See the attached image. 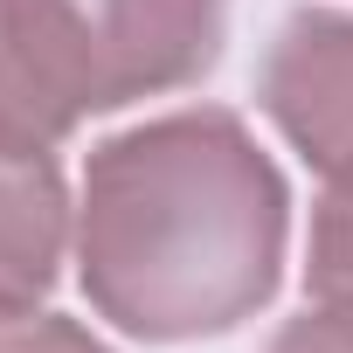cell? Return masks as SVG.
<instances>
[{"instance_id": "cell-1", "label": "cell", "mask_w": 353, "mask_h": 353, "mask_svg": "<svg viewBox=\"0 0 353 353\" xmlns=\"http://www.w3.org/2000/svg\"><path fill=\"white\" fill-rule=\"evenodd\" d=\"M90 305L139 339L243 325L284 263V181L229 111H181L90 152L77 222Z\"/></svg>"}, {"instance_id": "cell-2", "label": "cell", "mask_w": 353, "mask_h": 353, "mask_svg": "<svg viewBox=\"0 0 353 353\" xmlns=\"http://www.w3.org/2000/svg\"><path fill=\"white\" fill-rule=\"evenodd\" d=\"M28 14L83 118L181 90L222 49V0H28Z\"/></svg>"}, {"instance_id": "cell-3", "label": "cell", "mask_w": 353, "mask_h": 353, "mask_svg": "<svg viewBox=\"0 0 353 353\" xmlns=\"http://www.w3.org/2000/svg\"><path fill=\"white\" fill-rule=\"evenodd\" d=\"M263 111L325 173L353 166V21L291 14L263 63Z\"/></svg>"}, {"instance_id": "cell-4", "label": "cell", "mask_w": 353, "mask_h": 353, "mask_svg": "<svg viewBox=\"0 0 353 353\" xmlns=\"http://www.w3.org/2000/svg\"><path fill=\"white\" fill-rule=\"evenodd\" d=\"M63 173L49 152H0V305H35L63 256Z\"/></svg>"}, {"instance_id": "cell-5", "label": "cell", "mask_w": 353, "mask_h": 353, "mask_svg": "<svg viewBox=\"0 0 353 353\" xmlns=\"http://www.w3.org/2000/svg\"><path fill=\"white\" fill-rule=\"evenodd\" d=\"M77 104L49 70L28 0H0V152H49L77 132Z\"/></svg>"}, {"instance_id": "cell-6", "label": "cell", "mask_w": 353, "mask_h": 353, "mask_svg": "<svg viewBox=\"0 0 353 353\" xmlns=\"http://www.w3.org/2000/svg\"><path fill=\"white\" fill-rule=\"evenodd\" d=\"M312 291L319 305H353V166L332 173L312 215Z\"/></svg>"}, {"instance_id": "cell-7", "label": "cell", "mask_w": 353, "mask_h": 353, "mask_svg": "<svg viewBox=\"0 0 353 353\" xmlns=\"http://www.w3.org/2000/svg\"><path fill=\"white\" fill-rule=\"evenodd\" d=\"M0 353H104L83 325L35 312V305H0Z\"/></svg>"}, {"instance_id": "cell-8", "label": "cell", "mask_w": 353, "mask_h": 353, "mask_svg": "<svg viewBox=\"0 0 353 353\" xmlns=\"http://www.w3.org/2000/svg\"><path fill=\"white\" fill-rule=\"evenodd\" d=\"M270 353H353V305H319L277 332Z\"/></svg>"}]
</instances>
